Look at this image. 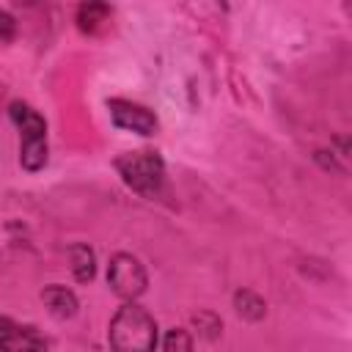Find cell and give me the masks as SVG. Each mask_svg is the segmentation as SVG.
Listing matches in <instances>:
<instances>
[{"label":"cell","mask_w":352,"mask_h":352,"mask_svg":"<svg viewBox=\"0 0 352 352\" xmlns=\"http://www.w3.org/2000/svg\"><path fill=\"white\" fill-rule=\"evenodd\" d=\"M14 28H16L14 16L8 11H0V38H11L14 36Z\"/></svg>","instance_id":"7c38bea8"},{"label":"cell","mask_w":352,"mask_h":352,"mask_svg":"<svg viewBox=\"0 0 352 352\" xmlns=\"http://www.w3.org/2000/svg\"><path fill=\"white\" fill-rule=\"evenodd\" d=\"M116 168L135 192L148 198H154L165 182V165L157 151H129L116 160Z\"/></svg>","instance_id":"3957f363"},{"label":"cell","mask_w":352,"mask_h":352,"mask_svg":"<svg viewBox=\"0 0 352 352\" xmlns=\"http://www.w3.org/2000/svg\"><path fill=\"white\" fill-rule=\"evenodd\" d=\"M69 256H72V272H74V278H77L80 283H88V280L94 278V272H96L94 250H91L88 245H72Z\"/></svg>","instance_id":"ba28073f"},{"label":"cell","mask_w":352,"mask_h":352,"mask_svg":"<svg viewBox=\"0 0 352 352\" xmlns=\"http://www.w3.org/2000/svg\"><path fill=\"white\" fill-rule=\"evenodd\" d=\"M162 349L165 352H192V336L184 327H173V330H168Z\"/></svg>","instance_id":"8fae6325"},{"label":"cell","mask_w":352,"mask_h":352,"mask_svg":"<svg viewBox=\"0 0 352 352\" xmlns=\"http://www.w3.org/2000/svg\"><path fill=\"white\" fill-rule=\"evenodd\" d=\"M107 107H110V118H113V124L118 129L138 132V135H154L157 116L148 107L135 104V102H126V99H113Z\"/></svg>","instance_id":"8992f818"},{"label":"cell","mask_w":352,"mask_h":352,"mask_svg":"<svg viewBox=\"0 0 352 352\" xmlns=\"http://www.w3.org/2000/svg\"><path fill=\"white\" fill-rule=\"evenodd\" d=\"M41 300H44V305L50 308V314H52L55 319H72V316L77 314V297H74V292H69L66 286H58V283L47 286V289L41 292Z\"/></svg>","instance_id":"52a82bcc"},{"label":"cell","mask_w":352,"mask_h":352,"mask_svg":"<svg viewBox=\"0 0 352 352\" xmlns=\"http://www.w3.org/2000/svg\"><path fill=\"white\" fill-rule=\"evenodd\" d=\"M110 346L116 352H154L157 346V322L151 314L135 302H126L116 311L110 322Z\"/></svg>","instance_id":"6da1fadb"},{"label":"cell","mask_w":352,"mask_h":352,"mask_svg":"<svg viewBox=\"0 0 352 352\" xmlns=\"http://www.w3.org/2000/svg\"><path fill=\"white\" fill-rule=\"evenodd\" d=\"M11 121L19 126L22 143H19V162L28 170H38L47 162V124L44 118L25 102H11L8 107Z\"/></svg>","instance_id":"7a4b0ae2"},{"label":"cell","mask_w":352,"mask_h":352,"mask_svg":"<svg viewBox=\"0 0 352 352\" xmlns=\"http://www.w3.org/2000/svg\"><path fill=\"white\" fill-rule=\"evenodd\" d=\"M107 19H110V8L104 3H88V6H80V11H77V25L85 33L99 30L102 22H107Z\"/></svg>","instance_id":"9c48e42d"},{"label":"cell","mask_w":352,"mask_h":352,"mask_svg":"<svg viewBox=\"0 0 352 352\" xmlns=\"http://www.w3.org/2000/svg\"><path fill=\"white\" fill-rule=\"evenodd\" d=\"M0 352H47V338L33 324L0 319Z\"/></svg>","instance_id":"5b68a950"},{"label":"cell","mask_w":352,"mask_h":352,"mask_svg":"<svg viewBox=\"0 0 352 352\" xmlns=\"http://www.w3.org/2000/svg\"><path fill=\"white\" fill-rule=\"evenodd\" d=\"M234 305H236V311H239V316H245V319H261L264 314H267V305H264V300L258 297V294H253V292H236L234 294Z\"/></svg>","instance_id":"30bf717a"},{"label":"cell","mask_w":352,"mask_h":352,"mask_svg":"<svg viewBox=\"0 0 352 352\" xmlns=\"http://www.w3.org/2000/svg\"><path fill=\"white\" fill-rule=\"evenodd\" d=\"M107 283L110 289L124 300H138L146 292V270L132 253H116L107 267Z\"/></svg>","instance_id":"277c9868"}]
</instances>
